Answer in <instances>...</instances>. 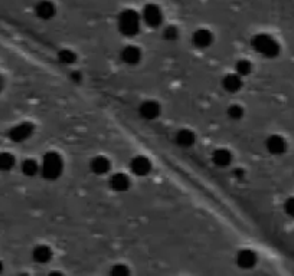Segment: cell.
I'll return each mask as SVG.
<instances>
[{"label":"cell","mask_w":294,"mask_h":276,"mask_svg":"<svg viewBox=\"0 0 294 276\" xmlns=\"http://www.w3.org/2000/svg\"><path fill=\"white\" fill-rule=\"evenodd\" d=\"M48 276H64L61 272H51Z\"/></svg>","instance_id":"cell-28"},{"label":"cell","mask_w":294,"mask_h":276,"mask_svg":"<svg viewBox=\"0 0 294 276\" xmlns=\"http://www.w3.org/2000/svg\"><path fill=\"white\" fill-rule=\"evenodd\" d=\"M130 187V178L123 174V172H117L114 176L110 177V188L117 192V193H123V192H127Z\"/></svg>","instance_id":"cell-10"},{"label":"cell","mask_w":294,"mask_h":276,"mask_svg":"<svg viewBox=\"0 0 294 276\" xmlns=\"http://www.w3.org/2000/svg\"><path fill=\"white\" fill-rule=\"evenodd\" d=\"M55 13H57V8L49 0H41L35 6V14L39 19H42V20L52 19L55 16Z\"/></svg>","instance_id":"cell-8"},{"label":"cell","mask_w":294,"mask_h":276,"mask_svg":"<svg viewBox=\"0 0 294 276\" xmlns=\"http://www.w3.org/2000/svg\"><path fill=\"white\" fill-rule=\"evenodd\" d=\"M32 134H34V126L29 124V122H24V124L13 126L11 132H9V138L12 140L13 142H24Z\"/></svg>","instance_id":"cell-5"},{"label":"cell","mask_w":294,"mask_h":276,"mask_svg":"<svg viewBox=\"0 0 294 276\" xmlns=\"http://www.w3.org/2000/svg\"><path fill=\"white\" fill-rule=\"evenodd\" d=\"M32 258H34V260H35L36 264H45L52 259V250L45 244L36 246L35 249H34V252H32Z\"/></svg>","instance_id":"cell-17"},{"label":"cell","mask_w":294,"mask_h":276,"mask_svg":"<svg viewBox=\"0 0 294 276\" xmlns=\"http://www.w3.org/2000/svg\"><path fill=\"white\" fill-rule=\"evenodd\" d=\"M163 36H165L166 40H176L177 38H179V30H177V28L175 26H167L165 29V32H163Z\"/></svg>","instance_id":"cell-25"},{"label":"cell","mask_w":294,"mask_h":276,"mask_svg":"<svg viewBox=\"0 0 294 276\" xmlns=\"http://www.w3.org/2000/svg\"><path fill=\"white\" fill-rule=\"evenodd\" d=\"M64 172V160L55 151H49L44 156L39 172L45 180H57Z\"/></svg>","instance_id":"cell-1"},{"label":"cell","mask_w":294,"mask_h":276,"mask_svg":"<svg viewBox=\"0 0 294 276\" xmlns=\"http://www.w3.org/2000/svg\"><path fill=\"white\" fill-rule=\"evenodd\" d=\"M139 114H140L141 118L147 120V121H152V120H156L159 118L160 114H162V108L160 105L154 101H146L140 105L139 108Z\"/></svg>","instance_id":"cell-7"},{"label":"cell","mask_w":294,"mask_h":276,"mask_svg":"<svg viewBox=\"0 0 294 276\" xmlns=\"http://www.w3.org/2000/svg\"><path fill=\"white\" fill-rule=\"evenodd\" d=\"M120 58L126 65H137L141 60V50L137 46L130 45L121 50Z\"/></svg>","instance_id":"cell-9"},{"label":"cell","mask_w":294,"mask_h":276,"mask_svg":"<svg viewBox=\"0 0 294 276\" xmlns=\"http://www.w3.org/2000/svg\"><path fill=\"white\" fill-rule=\"evenodd\" d=\"M265 146H267V150L270 151L271 154H274V156H280L282 152H285V150H287V142L280 136H271L267 140V144Z\"/></svg>","instance_id":"cell-12"},{"label":"cell","mask_w":294,"mask_h":276,"mask_svg":"<svg viewBox=\"0 0 294 276\" xmlns=\"http://www.w3.org/2000/svg\"><path fill=\"white\" fill-rule=\"evenodd\" d=\"M222 86L226 92L229 94H235L238 92L241 88H242V80L239 75L236 74H231V75H226L222 80Z\"/></svg>","instance_id":"cell-15"},{"label":"cell","mask_w":294,"mask_h":276,"mask_svg":"<svg viewBox=\"0 0 294 276\" xmlns=\"http://www.w3.org/2000/svg\"><path fill=\"white\" fill-rule=\"evenodd\" d=\"M15 166V157L9 152H0V170L9 172Z\"/></svg>","instance_id":"cell-21"},{"label":"cell","mask_w":294,"mask_h":276,"mask_svg":"<svg viewBox=\"0 0 294 276\" xmlns=\"http://www.w3.org/2000/svg\"><path fill=\"white\" fill-rule=\"evenodd\" d=\"M71 78H72L74 82H80V80H81V75H80L78 72H74V74L71 75Z\"/></svg>","instance_id":"cell-27"},{"label":"cell","mask_w":294,"mask_h":276,"mask_svg":"<svg viewBox=\"0 0 294 276\" xmlns=\"http://www.w3.org/2000/svg\"><path fill=\"white\" fill-rule=\"evenodd\" d=\"M141 19L149 28H159L163 22V13L160 10L159 6L156 4H147L144 6L143 13H141Z\"/></svg>","instance_id":"cell-4"},{"label":"cell","mask_w":294,"mask_h":276,"mask_svg":"<svg viewBox=\"0 0 294 276\" xmlns=\"http://www.w3.org/2000/svg\"><path fill=\"white\" fill-rule=\"evenodd\" d=\"M110 276H130V269L126 264H114L110 269Z\"/></svg>","instance_id":"cell-24"},{"label":"cell","mask_w":294,"mask_h":276,"mask_svg":"<svg viewBox=\"0 0 294 276\" xmlns=\"http://www.w3.org/2000/svg\"><path fill=\"white\" fill-rule=\"evenodd\" d=\"M252 46L259 55L265 58H275L280 54V45L268 34H257L252 39Z\"/></svg>","instance_id":"cell-3"},{"label":"cell","mask_w":294,"mask_h":276,"mask_svg":"<svg viewBox=\"0 0 294 276\" xmlns=\"http://www.w3.org/2000/svg\"><path fill=\"white\" fill-rule=\"evenodd\" d=\"M236 264L242 269H251L257 264V254L252 250H242L236 256Z\"/></svg>","instance_id":"cell-13"},{"label":"cell","mask_w":294,"mask_h":276,"mask_svg":"<svg viewBox=\"0 0 294 276\" xmlns=\"http://www.w3.org/2000/svg\"><path fill=\"white\" fill-rule=\"evenodd\" d=\"M39 168H41V166L35 160H25L22 164V172L28 177L36 176L39 172Z\"/></svg>","instance_id":"cell-19"},{"label":"cell","mask_w":294,"mask_h":276,"mask_svg":"<svg viewBox=\"0 0 294 276\" xmlns=\"http://www.w3.org/2000/svg\"><path fill=\"white\" fill-rule=\"evenodd\" d=\"M2 270H3V264H2V262H0V274H2Z\"/></svg>","instance_id":"cell-29"},{"label":"cell","mask_w":294,"mask_h":276,"mask_svg":"<svg viewBox=\"0 0 294 276\" xmlns=\"http://www.w3.org/2000/svg\"><path fill=\"white\" fill-rule=\"evenodd\" d=\"M2 85H3V82H2V78H0V90H2Z\"/></svg>","instance_id":"cell-30"},{"label":"cell","mask_w":294,"mask_h":276,"mask_svg":"<svg viewBox=\"0 0 294 276\" xmlns=\"http://www.w3.org/2000/svg\"><path fill=\"white\" fill-rule=\"evenodd\" d=\"M118 30L123 36L133 38L140 30V16L134 10H123L118 16Z\"/></svg>","instance_id":"cell-2"},{"label":"cell","mask_w":294,"mask_h":276,"mask_svg":"<svg viewBox=\"0 0 294 276\" xmlns=\"http://www.w3.org/2000/svg\"><path fill=\"white\" fill-rule=\"evenodd\" d=\"M130 170L139 177H144L152 172V162L147 157H143V156L134 157L130 162Z\"/></svg>","instance_id":"cell-6"},{"label":"cell","mask_w":294,"mask_h":276,"mask_svg":"<svg viewBox=\"0 0 294 276\" xmlns=\"http://www.w3.org/2000/svg\"><path fill=\"white\" fill-rule=\"evenodd\" d=\"M226 114H228V116H229L231 120L239 121V120H242V116H244V108L239 106V105H232V106L228 108Z\"/></svg>","instance_id":"cell-23"},{"label":"cell","mask_w":294,"mask_h":276,"mask_svg":"<svg viewBox=\"0 0 294 276\" xmlns=\"http://www.w3.org/2000/svg\"><path fill=\"white\" fill-rule=\"evenodd\" d=\"M212 161H213L215 166L224 168V167H228V166L231 164V161H232V154L225 148L216 150V151H213V154H212Z\"/></svg>","instance_id":"cell-16"},{"label":"cell","mask_w":294,"mask_h":276,"mask_svg":"<svg viewBox=\"0 0 294 276\" xmlns=\"http://www.w3.org/2000/svg\"><path fill=\"white\" fill-rule=\"evenodd\" d=\"M192 42H193V45L196 46V48H199V49H205V48H209L212 45V42H213V36L209 30H206V29H199V30H196L193 36H192Z\"/></svg>","instance_id":"cell-11"},{"label":"cell","mask_w":294,"mask_h":276,"mask_svg":"<svg viewBox=\"0 0 294 276\" xmlns=\"http://www.w3.org/2000/svg\"><path fill=\"white\" fill-rule=\"evenodd\" d=\"M176 144L182 148H190L195 144V134L190 130H180L176 134Z\"/></svg>","instance_id":"cell-18"},{"label":"cell","mask_w":294,"mask_h":276,"mask_svg":"<svg viewBox=\"0 0 294 276\" xmlns=\"http://www.w3.org/2000/svg\"><path fill=\"white\" fill-rule=\"evenodd\" d=\"M58 60L64 65H71L77 60V55L70 49H62L58 54Z\"/></svg>","instance_id":"cell-22"},{"label":"cell","mask_w":294,"mask_h":276,"mask_svg":"<svg viewBox=\"0 0 294 276\" xmlns=\"http://www.w3.org/2000/svg\"><path fill=\"white\" fill-rule=\"evenodd\" d=\"M235 70L236 75H239L241 78L242 76H247V75H249L252 72V64L249 60H247V59H241V60L236 62Z\"/></svg>","instance_id":"cell-20"},{"label":"cell","mask_w":294,"mask_h":276,"mask_svg":"<svg viewBox=\"0 0 294 276\" xmlns=\"http://www.w3.org/2000/svg\"><path fill=\"white\" fill-rule=\"evenodd\" d=\"M284 210H285V213H287L288 216L294 218V197L288 198V200L285 202V204H284Z\"/></svg>","instance_id":"cell-26"},{"label":"cell","mask_w":294,"mask_h":276,"mask_svg":"<svg viewBox=\"0 0 294 276\" xmlns=\"http://www.w3.org/2000/svg\"><path fill=\"white\" fill-rule=\"evenodd\" d=\"M91 172H94L95 176H104L107 172H110L111 168V164H110V160L104 157V156H98L95 157L91 161Z\"/></svg>","instance_id":"cell-14"},{"label":"cell","mask_w":294,"mask_h":276,"mask_svg":"<svg viewBox=\"0 0 294 276\" xmlns=\"http://www.w3.org/2000/svg\"><path fill=\"white\" fill-rule=\"evenodd\" d=\"M19 276H28V275H19Z\"/></svg>","instance_id":"cell-31"}]
</instances>
